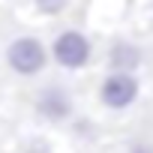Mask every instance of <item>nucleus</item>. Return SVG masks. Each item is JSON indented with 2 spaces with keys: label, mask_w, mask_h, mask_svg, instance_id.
<instances>
[{
  "label": "nucleus",
  "mask_w": 153,
  "mask_h": 153,
  "mask_svg": "<svg viewBox=\"0 0 153 153\" xmlns=\"http://www.w3.org/2000/svg\"><path fill=\"white\" fill-rule=\"evenodd\" d=\"M144 63V51L132 39H114L108 45V69L117 72H138Z\"/></svg>",
  "instance_id": "obj_5"
},
{
  "label": "nucleus",
  "mask_w": 153,
  "mask_h": 153,
  "mask_svg": "<svg viewBox=\"0 0 153 153\" xmlns=\"http://www.w3.org/2000/svg\"><path fill=\"white\" fill-rule=\"evenodd\" d=\"M75 0H30V9L39 15V18H60L72 9Z\"/></svg>",
  "instance_id": "obj_6"
},
{
  "label": "nucleus",
  "mask_w": 153,
  "mask_h": 153,
  "mask_svg": "<svg viewBox=\"0 0 153 153\" xmlns=\"http://www.w3.org/2000/svg\"><path fill=\"white\" fill-rule=\"evenodd\" d=\"M141 84H138V75L135 72H117L108 69L99 81V102L108 111H126L138 102Z\"/></svg>",
  "instance_id": "obj_3"
},
{
  "label": "nucleus",
  "mask_w": 153,
  "mask_h": 153,
  "mask_svg": "<svg viewBox=\"0 0 153 153\" xmlns=\"http://www.w3.org/2000/svg\"><path fill=\"white\" fill-rule=\"evenodd\" d=\"M33 111L45 120V123H66L75 111V102H72V93L60 84H48L36 93V102H33Z\"/></svg>",
  "instance_id": "obj_4"
},
{
  "label": "nucleus",
  "mask_w": 153,
  "mask_h": 153,
  "mask_svg": "<svg viewBox=\"0 0 153 153\" xmlns=\"http://www.w3.org/2000/svg\"><path fill=\"white\" fill-rule=\"evenodd\" d=\"M48 51H51L54 66H60L66 72H78V69L90 66V60H93V39L78 27H63L48 42Z\"/></svg>",
  "instance_id": "obj_1"
},
{
  "label": "nucleus",
  "mask_w": 153,
  "mask_h": 153,
  "mask_svg": "<svg viewBox=\"0 0 153 153\" xmlns=\"http://www.w3.org/2000/svg\"><path fill=\"white\" fill-rule=\"evenodd\" d=\"M21 153H54V147H51L48 138H42V135H30V138L21 141Z\"/></svg>",
  "instance_id": "obj_7"
},
{
  "label": "nucleus",
  "mask_w": 153,
  "mask_h": 153,
  "mask_svg": "<svg viewBox=\"0 0 153 153\" xmlns=\"http://www.w3.org/2000/svg\"><path fill=\"white\" fill-rule=\"evenodd\" d=\"M48 60H51V51L36 33H21L6 42V66L21 78H33V75L45 72Z\"/></svg>",
  "instance_id": "obj_2"
},
{
  "label": "nucleus",
  "mask_w": 153,
  "mask_h": 153,
  "mask_svg": "<svg viewBox=\"0 0 153 153\" xmlns=\"http://www.w3.org/2000/svg\"><path fill=\"white\" fill-rule=\"evenodd\" d=\"M129 153H153V147H150V144H135Z\"/></svg>",
  "instance_id": "obj_8"
}]
</instances>
